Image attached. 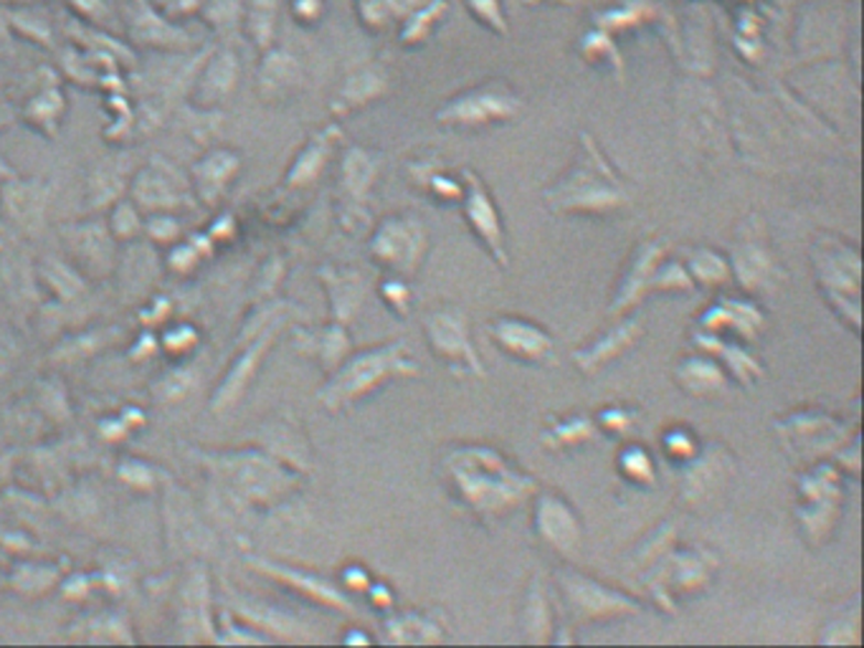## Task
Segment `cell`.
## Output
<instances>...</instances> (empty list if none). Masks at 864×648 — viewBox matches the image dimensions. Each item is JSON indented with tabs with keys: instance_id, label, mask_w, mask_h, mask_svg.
<instances>
[{
	"instance_id": "1",
	"label": "cell",
	"mask_w": 864,
	"mask_h": 648,
	"mask_svg": "<svg viewBox=\"0 0 864 648\" xmlns=\"http://www.w3.org/2000/svg\"><path fill=\"white\" fill-rule=\"evenodd\" d=\"M203 464H208L218 479L228 489L239 494L251 505H267L282 497L290 489L292 476L284 472L274 458L259 451H218V454H203Z\"/></svg>"
},
{
	"instance_id": "2",
	"label": "cell",
	"mask_w": 864,
	"mask_h": 648,
	"mask_svg": "<svg viewBox=\"0 0 864 648\" xmlns=\"http://www.w3.org/2000/svg\"><path fill=\"white\" fill-rule=\"evenodd\" d=\"M132 201L140 210L171 213L181 206H191V183L171 160L152 158L138 175L132 177Z\"/></svg>"
},
{
	"instance_id": "3",
	"label": "cell",
	"mask_w": 864,
	"mask_h": 648,
	"mask_svg": "<svg viewBox=\"0 0 864 648\" xmlns=\"http://www.w3.org/2000/svg\"><path fill=\"white\" fill-rule=\"evenodd\" d=\"M48 185L41 181H19L8 177L0 187V210L3 220L19 236H39L46 228L48 213Z\"/></svg>"
},
{
	"instance_id": "4",
	"label": "cell",
	"mask_w": 864,
	"mask_h": 648,
	"mask_svg": "<svg viewBox=\"0 0 864 648\" xmlns=\"http://www.w3.org/2000/svg\"><path fill=\"white\" fill-rule=\"evenodd\" d=\"M274 332H277L274 324L261 327L257 339H253V343L244 349L239 357H236L231 368H228V372L224 375V380L218 382L214 398H210V411L214 413L231 411V408L236 406V400H239L244 396V390L249 388L253 372H257V368H259L261 355L267 353L269 343L274 339Z\"/></svg>"
},
{
	"instance_id": "5",
	"label": "cell",
	"mask_w": 864,
	"mask_h": 648,
	"mask_svg": "<svg viewBox=\"0 0 864 648\" xmlns=\"http://www.w3.org/2000/svg\"><path fill=\"white\" fill-rule=\"evenodd\" d=\"M64 238L69 241L74 261L89 277H105L115 269V236L105 224H79L64 228Z\"/></svg>"
},
{
	"instance_id": "6",
	"label": "cell",
	"mask_w": 864,
	"mask_h": 648,
	"mask_svg": "<svg viewBox=\"0 0 864 648\" xmlns=\"http://www.w3.org/2000/svg\"><path fill=\"white\" fill-rule=\"evenodd\" d=\"M236 170H239V158L231 150H210L208 155H203L196 168H193L191 187L196 191L198 198L206 206H216L226 193L228 183L234 181Z\"/></svg>"
},
{
	"instance_id": "7",
	"label": "cell",
	"mask_w": 864,
	"mask_h": 648,
	"mask_svg": "<svg viewBox=\"0 0 864 648\" xmlns=\"http://www.w3.org/2000/svg\"><path fill=\"white\" fill-rule=\"evenodd\" d=\"M236 87V58L231 51H222L210 58L206 72L198 79L196 99L203 107H214L218 101H224L231 89Z\"/></svg>"
},
{
	"instance_id": "8",
	"label": "cell",
	"mask_w": 864,
	"mask_h": 648,
	"mask_svg": "<svg viewBox=\"0 0 864 648\" xmlns=\"http://www.w3.org/2000/svg\"><path fill=\"white\" fill-rule=\"evenodd\" d=\"M132 36L150 46H183L188 36L175 25L165 23L150 6L138 0V8L132 13Z\"/></svg>"
},
{
	"instance_id": "9",
	"label": "cell",
	"mask_w": 864,
	"mask_h": 648,
	"mask_svg": "<svg viewBox=\"0 0 864 648\" xmlns=\"http://www.w3.org/2000/svg\"><path fill=\"white\" fill-rule=\"evenodd\" d=\"M58 570L54 565H21L11 577V585L23 595L48 593L56 585Z\"/></svg>"
},
{
	"instance_id": "10",
	"label": "cell",
	"mask_w": 864,
	"mask_h": 648,
	"mask_svg": "<svg viewBox=\"0 0 864 648\" xmlns=\"http://www.w3.org/2000/svg\"><path fill=\"white\" fill-rule=\"evenodd\" d=\"M44 267H41V274L48 281V287L54 289V292L62 296V300H72L84 289V279L79 277V271L66 267L64 261L54 259V256H48L46 261H41Z\"/></svg>"
},
{
	"instance_id": "11",
	"label": "cell",
	"mask_w": 864,
	"mask_h": 648,
	"mask_svg": "<svg viewBox=\"0 0 864 648\" xmlns=\"http://www.w3.org/2000/svg\"><path fill=\"white\" fill-rule=\"evenodd\" d=\"M142 220L140 216V208L134 206V201H115V208H112V216H109V234L115 238H120V241H127V238L138 236L142 231Z\"/></svg>"
},
{
	"instance_id": "12",
	"label": "cell",
	"mask_w": 864,
	"mask_h": 648,
	"mask_svg": "<svg viewBox=\"0 0 864 648\" xmlns=\"http://www.w3.org/2000/svg\"><path fill=\"white\" fill-rule=\"evenodd\" d=\"M125 185L127 183H122V175L115 173L112 168H99L89 181L91 206L97 208V206H109V203H115L122 195Z\"/></svg>"
},
{
	"instance_id": "13",
	"label": "cell",
	"mask_w": 864,
	"mask_h": 648,
	"mask_svg": "<svg viewBox=\"0 0 864 648\" xmlns=\"http://www.w3.org/2000/svg\"><path fill=\"white\" fill-rule=\"evenodd\" d=\"M292 58L284 56V54H272L269 58H264V64H261V72H259V87L264 94H277L282 87L292 82Z\"/></svg>"
},
{
	"instance_id": "14",
	"label": "cell",
	"mask_w": 864,
	"mask_h": 648,
	"mask_svg": "<svg viewBox=\"0 0 864 648\" xmlns=\"http://www.w3.org/2000/svg\"><path fill=\"white\" fill-rule=\"evenodd\" d=\"M272 15H274V0H249V25L259 44H264V39L269 36Z\"/></svg>"
},
{
	"instance_id": "15",
	"label": "cell",
	"mask_w": 864,
	"mask_h": 648,
	"mask_svg": "<svg viewBox=\"0 0 864 648\" xmlns=\"http://www.w3.org/2000/svg\"><path fill=\"white\" fill-rule=\"evenodd\" d=\"M142 231H148L152 241L171 244L181 234V228H177V220L171 213H150V218L142 224Z\"/></svg>"
},
{
	"instance_id": "16",
	"label": "cell",
	"mask_w": 864,
	"mask_h": 648,
	"mask_svg": "<svg viewBox=\"0 0 864 648\" xmlns=\"http://www.w3.org/2000/svg\"><path fill=\"white\" fill-rule=\"evenodd\" d=\"M236 13H239V0H203V15H208V21L218 29L234 25Z\"/></svg>"
},
{
	"instance_id": "17",
	"label": "cell",
	"mask_w": 864,
	"mask_h": 648,
	"mask_svg": "<svg viewBox=\"0 0 864 648\" xmlns=\"http://www.w3.org/2000/svg\"><path fill=\"white\" fill-rule=\"evenodd\" d=\"M196 345V332L191 327H185V324H177V327L168 330L163 335V349L173 355H183L188 353V349Z\"/></svg>"
},
{
	"instance_id": "18",
	"label": "cell",
	"mask_w": 864,
	"mask_h": 648,
	"mask_svg": "<svg viewBox=\"0 0 864 648\" xmlns=\"http://www.w3.org/2000/svg\"><path fill=\"white\" fill-rule=\"evenodd\" d=\"M62 107H64V101H62V97H58L56 91H44V94H41V97L33 99L29 115L36 119V122H41V119H46V122H51V119H56V115L62 112Z\"/></svg>"
},
{
	"instance_id": "19",
	"label": "cell",
	"mask_w": 864,
	"mask_h": 648,
	"mask_svg": "<svg viewBox=\"0 0 864 648\" xmlns=\"http://www.w3.org/2000/svg\"><path fill=\"white\" fill-rule=\"evenodd\" d=\"M19 234L13 231L6 220H0V271L11 267V261L15 259V251H19Z\"/></svg>"
},
{
	"instance_id": "20",
	"label": "cell",
	"mask_w": 864,
	"mask_h": 648,
	"mask_svg": "<svg viewBox=\"0 0 864 648\" xmlns=\"http://www.w3.org/2000/svg\"><path fill=\"white\" fill-rule=\"evenodd\" d=\"M201 253H203V249H196V246H193V241L175 246V249L171 251V267L175 271H191L198 263Z\"/></svg>"
},
{
	"instance_id": "21",
	"label": "cell",
	"mask_w": 864,
	"mask_h": 648,
	"mask_svg": "<svg viewBox=\"0 0 864 648\" xmlns=\"http://www.w3.org/2000/svg\"><path fill=\"white\" fill-rule=\"evenodd\" d=\"M171 6L175 11H193V8L203 6V0H171Z\"/></svg>"
},
{
	"instance_id": "22",
	"label": "cell",
	"mask_w": 864,
	"mask_h": 648,
	"mask_svg": "<svg viewBox=\"0 0 864 648\" xmlns=\"http://www.w3.org/2000/svg\"><path fill=\"white\" fill-rule=\"evenodd\" d=\"M13 122V109L8 105H0V130H6Z\"/></svg>"
},
{
	"instance_id": "23",
	"label": "cell",
	"mask_w": 864,
	"mask_h": 648,
	"mask_svg": "<svg viewBox=\"0 0 864 648\" xmlns=\"http://www.w3.org/2000/svg\"><path fill=\"white\" fill-rule=\"evenodd\" d=\"M13 175H15V173H13L11 168H8V162H6L3 158H0V181H8V177H13Z\"/></svg>"
}]
</instances>
